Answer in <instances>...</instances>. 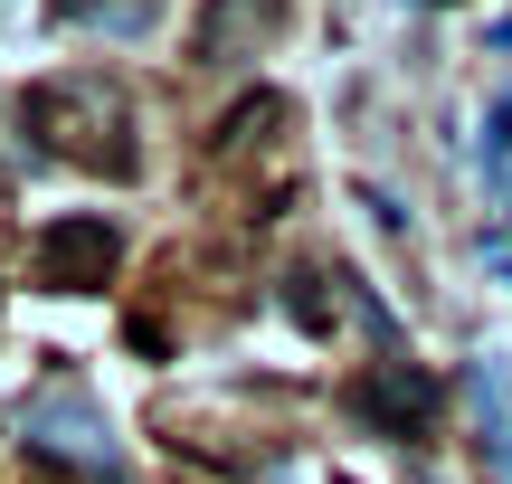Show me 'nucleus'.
<instances>
[{
  "instance_id": "nucleus-1",
  "label": "nucleus",
  "mask_w": 512,
  "mask_h": 484,
  "mask_svg": "<svg viewBox=\"0 0 512 484\" xmlns=\"http://www.w3.org/2000/svg\"><path fill=\"white\" fill-rule=\"evenodd\" d=\"M29 124L48 133V152L67 162H95V171H133V114L105 76H57V86L29 95Z\"/></svg>"
},
{
  "instance_id": "nucleus-2",
  "label": "nucleus",
  "mask_w": 512,
  "mask_h": 484,
  "mask_svg": "<svg viewBox=\"0 0 512 484\" xmlns=\"http://www.w3.org/2000/svg\"><path fill=\"white\" fill-rule=\"evenodd\" d=\"M342 409L361 418V428H380V437H427L437 409H446V390L418 371V361H370V371L342 380Z\"/></svg>"
},
{
  "instance_id": "nucleus-3",
  "label": "nucleus",
  "mask_w": 512,
  "mask_h": 484,
  "mask_svg": "<svg viewBox=\"0 0 512 484\" xmlns=\"http://www.w3.org/2000/svg\"><path fill=\"white\" fill-rule=\"evenodd\" d=\"M114 257H124L114 219H48L38 228V285L48 295H95L114 276Z\"/></svg>"
},
{
  "instance_id": "nucleus-4",
  "label": "nucleus",
  "mask_w": 512,
  "mask_h": 484,
  "mask_svg": "<svg viewBox=\"0 0 512 484\" xmlns=\"http://www.w3.org/2000/svg\"><path fill=\"white\" fill-rule=\"evenodd\" d=\"M285 0H209L200 29H190V67H238L256 38H275Z\"/></svg>"
},
{
  "instance_id": "nucleus-5",
  "label": "nucleus",
  "mask_w": 512,
  "mask_h": 484,
  "mask_svg": "<svg viewBox=\"0 0 512 484\" xmlns=\"http://www.w3.org/2000/svg\"><path fill=\"white\" fill-rule=\"evenodd\" d=\"M465 390H475V428H484V456H494V475L512 484V380H503V361H475V371H465Z\"/></svg>"
},
{
  "instance_id": "nucleus-6",
  "label": "nucleus",
  "mask_w": 512,
  "mask_h": 484,
  "mask_svg": "<svg viewBox=\"0 0 512 484\" xmlns=\"http://www.w3.org/2000/svg\"><path fill=\"white\" fill-rule=\"evenodd\" d=\"M57 19H105V29H143L152 0H48Z\"/></svg>"
}]
</instances>
